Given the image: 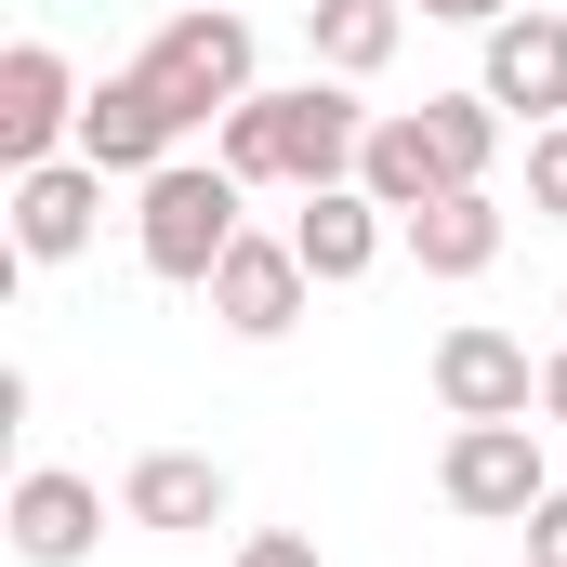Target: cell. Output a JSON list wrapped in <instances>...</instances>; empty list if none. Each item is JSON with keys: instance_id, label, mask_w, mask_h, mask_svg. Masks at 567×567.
Instances as JSON below:
<instances>
[{"instance_id": "cell-21", "label": "cell", "mask_w": 567, "mask_h": 567, "mask_svg": "<svg viewBox=\"0 0 567 567\" xmlns=\"http://www.w3.org/2000/svg\"><path fill=\"white\" fill-rule=\"evenodd\" d=\"M410 13H435V27H502L515 0H410Z\"/></svg>"}, {"instance_id": "cell-22", "label": "cell", "mask_w": 567, "mask_h": 567, "mask_svg": "<svg viewBox=\"0 0 567 567\" xmlns=\"http://www.w3.org/2000/svg\"><path fill=\"white\" fill-rule=\"evenodd\" d=\"M542 423H567V343L542 357Z\"/></svg>"}, {"instance_id": "cell-11", "label": "cell", "mask_w": 567, "mask_h": 567, "mask_svg": "<svg viewBox=\"0 0 567 567\" xmlns=\"http://www.w3.org/2000/svg\"><path fill=\"white\" fill-rule=\"evenodd\" d=\"M303 251H290V238H265V225H251V238H238V251H225V265H212V317H225V330H238V343H278L290 317H303Z\"/></svg>"}, {"instance_id": "cell-23", "label": "cell", "mask_w": 567, "mask_h": 567, "mask_svg": "<svg viewBox=\"0 0 567 567\" xmlns=\"http://www.w3.org/2000/svg\"><path fill=\"white\" fill-rule=\"evenodd\" d=\"M172 13H185V0H172Z\"/></svg>"}, {"instance_id": "cell-4", "label": "cell", "mask_w": 567, "mask_h": 567, "mask_svg": "<svg viewBox=\"0 0 567 567\" xmlns=\"http://www.w3.org/2000/svg\"><path fill=\"white\" fill-rule=\"evenodd\" d=\"M542 488H555V475H542V423H449V449H435V502H449V515L528 528Z\"/></svg>"}, {"instance_id": "cell-8", "label": "cell", "mask_w": 567, "mask_h": 567, "mask_svg": "<svg viewBox=\"0 0 567 567\" xmlns=\"http://www.w3.org/2000/svg\"><path fill=\"white\" fill-rule=\"evenodd\" d=\"M66 145H80V80H66V53H53V40H13V53H0V158L40 172V158H66Z\"/></svg>"}, {"instance_id": "cell-13", "label": "cell", "mask_w": 567, "mask_h": 567, "mask_svg": "<svg viewBox=\"0 0 567 567\" xmlns=\"http://www.w3.org/2000/svg\"><path fill=\"white\" fill-rule=\"evenodd\" d=\"M225 502H238V488H225V462H212V449H145L133 475H120V515H133V528H158V542L225 528Z\"/></svg>"}, {"instance_id": "cell-2", "label": "cell", "mask_w": 567, "mask_h": 567, "mask_svg": "<svg viewBox=\"0 0 567 567\" xmlns=\"http://www.w3.org/2000/svg\"><path fill=\"white\" fill-rule=\"evenodd\" d=\"M238 172L225 158H172V172H145V198H133V251H145V278L158 290H212V265L251 238L238 225Z\"/></svg>"}, {"instance_id": "cell-10", "label": "cell", "mask_w": 567, "mask_h": 567, "mask_svg": "<svg viewBox=\"0 0 567 567\" xmlns=\"http://www.w3.org/2000/svg\"><path fill=\"white\" fill-rule=\"evenodd\" d=\"M475 93L502 106V120H567V13H502L488 27V66H475Z\"/></svg>"}, {"instance_id": "cell-17", "label": "cell", "mask_w": 567, "mask_h": 567, "mask_svg": "<svg viewBox=\"0 0 567 567\" xmlns=\"http://www.w3.org/2000/svg\"><path fill=\"white\" fill-rule=\"evenodd\" d=\"M423 120H435V145L462 158V185H488V158H502V106H488V93H423Z\"/></svg>"}, {"instance_id": "cell-15", "label": "cell", "mask_w": 567, "mask_h": 567, "mask_svg": "<svg viewBox=\"0 0 567 567\" xmlns=\"http://www.w3.org/2000/svg\"><path fill=\"white\" fill-rule=\"evenodd\" d=\"M396 238H410V265H423V278H488V265H502V198H488V185H449V198L410 212Z\"/></svg>"}, {"instance_id": "cell-5", "label": "cell", "mask_w": 567, "mask_h": 567, "mask_svg": "<svg viewBox=\"0 0 567 567\" xmlns=\"http://www.w3.org/2000/svg\"><path fill=\"white\" fill-rule=\"evenodd\" d=\"M185 133H198V120H185L145 66H120V80H93V93H80V158H93V172H133V185H145V172H172V158H185Z\"/></svg>"}, {"instance_id": "cell-1", "label": "cell", "mask_w": 567, "mask_h": 567, "mask_svg": "<svg viewBox=\"0 0 567 567\" xmlns=\"http://www.w3.org/2000/svg\"><path fill=\"white\" fill-rule=\"evenodd\" d=\"M357 145H370V106H357V80H290V93H251V106H225L212 120V158L238 172V185H357Z\"/></svg>"}, {"instance_id": "cell-16", "label": "cell", "mask_w": 567, "mask_h": 567, "mask_svg": "<svg viewBox=\"0 0 567 567\" xmlns=\"http://www.w3.org/2000/svg\"><path fill=\"white\" fill-rule=\"evenodd\" d=\"M303 40L330 80H383L396 40H410V0H303Z\"/></svg>"}, {"instance_id": "cell-19", "label": "cell", "mask_w": 567, "mask_h": 567, "mask_svg": "<svg viewBox=\"0 0 567 567\" xmlns=\"http://www.w3.org/2000/svg\"><path fill=\"white\" fill-rule=\"evenodd\" d=\"M528 567H567V488L528 502Z\"/></svg>"}, {"instance_id": "cell-3", "label": "cell", "mask_w": 567, "mask_h": 567, "mask_svg": "<svg viewBox=\"0 0 567 567\" xmlns=\"http://www.w3.org/2000/svg\"><path fill=\"white\" fill-rule=\"evenodd\" d=\"M133 66L185 106V120H225V106H251V93H265V80H251V13H225V0L158 13V40H145Z\"/></svg>"}, {"instance_id": "cell-12", "label": "cell", "mask_w": 567, "mask_h": 567, "mask_svg": "<svg viewBox=\"0 0 567 567\" xmlns=\"http://www.w3.org/2000/svg\"><path fill=\"white\" fill-rule=\"evenodd\" d=\"M383 238H396V212H383L370 185H317V198L290 212V251H303L317 290H357L370 265H383Z\"/></svg>"}, {"instance_id": "cell-20", "label": "cell", "mask_w": 567, "mask_h": 567, "mask_svg": "<svg viewBox=\"0 0 567 567\" xmlns=\"http://www.w3.org/2000/svg\"><path fill=\"white\" fill-rule=\"evenodd\" d=\"M238 567H330V555H317L303 528H251V542H238Z\"/></svg>"}, {"instance_id": "cell-7", "label": "cell", "mask_w": 567, "mask_h": 567, "mask_svg": "<svg viewBox=\"0 0 567 567\" xmlns=\"http://www.w3.org/2000/svg\"><path fill=\"white\" fill-rule=\"evenodd\" d=\"M93 225H106V172H93L80 145L40 158V172H13V265H80Z\"/></svg>"}, {"instance_id": "cell-14", "label": "cell", "mask_w": 567, "mask_h": 567, "mask_svg": "<svg viewBox=\"0 0 567 567\" xmlns=\"http://www.w3.org/2000/svg\"><path fill=\"white\" fill-rule=\"evenodd\" d=\"M357 185H370V198L410 225V212H435V198L462 185V158L435 145V120H423V106H396V120H370V145H357Z\"/></svg>"}, {"instance_id": "cell-18", "label": "cell", "mask_w": 567, "mask_h": 567, "mask_svg": "<svg viewBox=\"0 0 567 567\" xmlns=\"http://www.w3.org/2000/svg\"><path fill=\"white\" fill-rule=\"evenodd\" d=\"M528 212H542V225H567V120H542V133H528Z\"/></svg>"}, {"instance_id": "cell-6", "label": "cell", "mask_w": 567, "mask_h": 567, "mask_svg": "<svg viewBox=\"0 0 567 567\" xmlns=\"http://www.w3.org/2000/svg\"><path fill=\"white\" fill-rule=\"evenodd\" d=\"M435 410H449V423H528V410H542L528 343H515V330H488V317L435 330Z\"/></svg>"}, {"instance_id": "cell-9", "label": "cell", "mask_w": 567, "mask_h": 567, "mask_svg": "<svg viewBox=\"0 0 567 567\" xmlns=\"http://www.w3.org/2000/svg\"><path fill=\"white\" fill-rule=\"evenodd\" d=\"M0 528H13V555H27V567H80L93 542H106V488L66 475V462H27L13 502H0Z\"/></svg>"}]
</instances>
